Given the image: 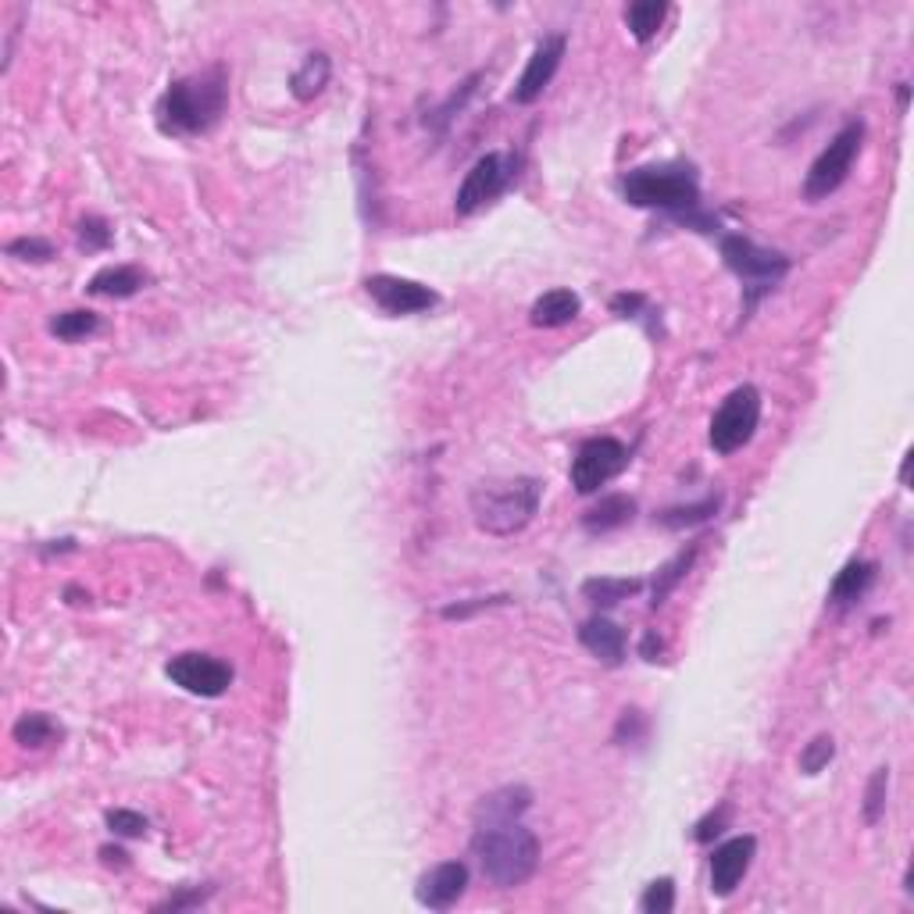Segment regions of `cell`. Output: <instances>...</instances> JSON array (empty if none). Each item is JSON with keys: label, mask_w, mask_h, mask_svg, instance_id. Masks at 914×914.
Here are the masks:
<instances>
[{"label": "cell", "mask_w": 914, "mask_h": 914, "mask_svg": "<svg viewBox=\"0 0 914 914\" xmlns=\"http://www.w3.org/2000/svg\"><path fill=\"white\" fill-rule=\"evenodd\" d=\"M639 911H647V914H671L676 911V882L654 879L647 885V893L639 896Z\"/></svg>", "instance_id": "30"}, {"label": "cell", "mask_w": 914, "mask_h": 914, "mask_svg": "<svg viewBox=\"0 0 914 914\" xmlns=\"http://www.w3.org/2000/svg\"><path fill=\"white\" fill-rule=\"evenodd\" d=\"M757 854V839L754 836H736L714 847L711 854V893L714 896H733L736 885L743 882V876L750 871Z\"/></svg>", "instance_id": "13"}, {"label": "cell", "mask_w": 914, "mask_h": 914, "mask_svg": "<svg viewBox=\"0 0 914 914\" xmlns=\"http://www.w3.org/2000/svg\"><path fill=\"white\" fill-rule=\"evenodd\" d=\"M465 890H468V865L465 861H443V865H433L419 879L414 896H419V904L428 907V911H450L457 900L465 896Z\"/></svg>", "instance_id": "14"}, {"label": "cell", "mask_w": 914, "mask_h": 914, "mask_svg": "<svg viewBox=\"0 0 914 914\" xmlns=\"http://www.w3.org/2000/svg\"><path fill=\"white\" fill-rule=\"evenodd\" d=\"M722 508V497L714 493V497H704L700 504H690V508H668L657 514V522H661L665 528H690V525H700V522H707L711 514H718Z\"/></svg>", "instance_id": "26"}, {"label": "cell", "mask_w": 914, "mask_h": 914, "mask_svg": "<svg viewBox=\"0 0 914 914\" xmlns=\"http://www.w3.org/2000/svg\"><path fill=\"white\" fill-rule=\"evenodd\" d=\"M543 497V482L533 476L522 479H493L479 482L471 490V519L482 528L486 536H514L536 519Z\"/></svg>", "instance_id": "3"}, {"label": "cell", "mask_w": 914, "mask_h": 914, "mask_svg": "<svg viewBox=\"0 0 914 914\" xmlns=\"http://www.w3.org/2000/svg\"><path fill=\"white\" fill-rule=\"evenodd\" d=\"M639 590H643V579H608V576H600V579L582 582V597L597 608H614V604H622V600L636 597Z\"/></svg>", "instance_id": "24"}, {"label": "cell", "mask_w": 914, "mask_h": 914, "mask_svg": "<svg viewBox=\"0 0 914 914\" xmlns=\"http://www.w3.org/2000/svg\"><path fill=\"white\" fill-rule=\"evenodd\" d=\"M228 108V76L222 65L176 79L157 100V129L168 136H200Z\"/></svg>", "instance_id": "1"}, {"label": "cell", "mask_w": 914, "mask_h": 914, "mask_svg": "<svg viewBox=\"0 0 914 914\" xmlns=\"http://www.w3.org/2000/svg\"><path fill=\"white\" fill-rule=\"evenodd\" d=\"M622 197L633 208H657L671 211L676 219H690V211L700 204V182L690 165H647L625 171Z\"/></svg>", "instance_id": "4"}, {"label": "cell", "mask_w": 914, "mask_h": 914, "mask_svg": "<svg viewBox=\"0 0 914 914\" xmlns=\"http://www.w3.org/2000/svg\"><path fill=\"white\" fill-rule=\"evenodd\" d=\"M879 579V565L876 561H850V565H843V571L833 579V586H828V604L833 608H850L857 604L871 586H876Z\"/></svg>", "instance_id": "16"}, {"label": "cell", "mask_w": 914, "mask_h": 914, "mask_svg": "<svg viewBox=\"0 0 914 914\" xmlns=\"http://www.w3.org/2000/svg\"><path fill=\"white\" fill-rule=\"evenodd\" d=\"M57 736L62 733H57V725L51 722V714H43V711H29L14 722V743H22L29 750L47 747V743H54Z\"/></svg>", "instance_id": "25"}, {"label": "cell", "mask_w": 914, "mask_h": 914, "mask_svg": "<svg viewBox=\"0 0 914 914\" xmlns=\"http://www.w3.org/2000/svg\"><path fill=\"white\" fill-rule=\"evenodd\" d=\"M111 243V228L104 219H97V214H90V219H82L79 222V247L82 250H104Z\"/></svg>", "instance_id": "33"}, {"label": "cell", "mask_w": 914, "mask_h": 914, "mask_svg": "<svg viewBox=\"0 0 914 914\" xmlns=\"http://www.w3.org/2000/svg\"><path fill=\"white\" fill-rule=\"evenodd\" d=\"M861 143H865V122L854 119L839 129L833 136V143L814 157V165L804 179V197L807 200H825L828 193H836L843 182H847L850 168L857 161V154H861Z\"/></svg>", "instance_id": "7"}, {"label": "cell", "mask_w": 914, "mask_h": 914, "mask_svg": "<svg viewBox=\"0 0 914 914\" xmlns=\"http://www.w3.org/2000/svg\"><path fill=\"white\" fill-rule=\"evenodd\" d=\"M582 311V300L576 290H547L543 297H536L533 311H528V322L536 328H561L568 322H576Z\"/></svg>", "instance_id": "17"}, {"label": "cell", "mask_w": 914, "mask_h": 914, "mask_svg": "<svg viewBox=\"0 0 914 914\" xmlns=\"http://www.w3.org/2000/svg\"><path fill=\"white\" fill-rule=\"evenodd\" d=\"M628 468V447L614 436H593L571 457V486L582 497H593L600 486L618 479Z\"/></svg>", "instance_id": "9"}, {"label": "cell", "mask_w": 914, "mask_h": 914, "mask_svg": "<svg viewBox=\"0 0 914 914\" xmlns=\"http://www.w3.org/2000/svg\"><path fill=\"white\" fill-rule=\"evenodd\" d=\"M328 76H333V62H328V54L314 51L290 76V93L300 100V104H308V100H314L328 86Z\"/></svg>", "instance_id": "21"}, {"label": "cell", "mask_w": 914, "mask_h": 914, "mask_svg": "<svg viewBox=\"0 0 914 914\" xmlns=\"http://www.w3.org/2000/svg\"><path fill=\"white\" fill-rule=\"evenodd\" d=\"M100 857H104L108 868H125V857H129V854H125L122 847H104V850H100Z\"/></svg>", "instance_id": "39"}, {"label": "cell", "mask_w": 914, "mask_h": 914, "mask_svg": "<svg viewBox=\"0 0 914 914\" xmlns=\"http://www.w3.org/2000/svg\"><path fill=\"white\" fill-rule=\"evenodd\" d=\"M643 308V297L639 293H618L611 300V311L622 314V319H636V311Z\"/></svg>", "instance_id": "37"}, {"label": "cell", "mask_w": 914, "mask_h": 914, "mask_svg": "<svg viewBox=\"0 0 914 914\" xmlns=\"http://www.w3.org/2000/svg\"><path fill=\"white\" fill-rule=\"evenodd\" d=\"M722 257H725V265L733 268L739 279L750 282V293H747V304H743V314H750V308L757 304V297L768 293L771 286H776L785 276V271H790V257L779 254V250L757 247L754 239L739 236V233L722 236Z\"/></svg>", "instance_id": "6"}, {"label": "cell", "mask_w": 914, "mask_h": 914, "mask_svg": "<svg viewBox=\"0 0 914 914\" xmlns=\"http://www.w3.org/2000/svg\"><path fill=\"white\" fill-rule=\"evenodd\" d=\"M833 757H836V739L828 733L814 736L804 747V754H800V771H804V776H818L822 768H828Z\"/></svg>", "instance_id": "28"}, {"label": "cell", "mask_w": 914, "mask_h": 914, "mask_svg": "<svg viewBox=\"0 0 914 914\" xmlns=\"http://www.w3.org/2000/svg\"><path fill=\"white\" fill-rule=\"evenodd\" d=\"M885 793H890V768H876L865 790V822L876 825L885 814Z\"/></svg>", "instance_id": "29"}, {"label": "cell", "mask_w": 914, "mask_h": 914, "mask_svg": "<svg viewBox=\"0 0 914 914\" xmlns=\"http://www.w3.org/2000/svg\"><path fill=\"white\" fill-rule=\"evenodd\" d=\"M757 425H761V390L750 382H743L722 400V408L714 411V419H711L707 439H711L714 454L728 457V454L743 450L754 439Z\"/></svg>", "instance_id": "5"}, {"label": "cell", "mask_w": 914, "mask_h": 914, "mask_svg": "<svg viewBox=\"0 0 914 914\" xmlns=\"http://www.w3.org/2000/svg\"><path fill=\"white\" fill-rule=\"evenodd\" d=\"M668 4L665 0H639V4H628L625 8V25H628V33H633L639 43H650L657 36V29L665 25L668 19Z\"/></svg>", "instance_id": "23"}, {"label": "cell", "mask_w": 914, "mask_h": 914, "mask_svg": "<svg viewBox=\"0 0 914 914\" xmlns=\"http://www.w3.org/2000/svg\"><path fill=\"white\" fill-rule=\"evenodd\" d=\"M211 896V885L208 890H182V893H176V896H168V900H161V904H157L154 911H186V907H197V904H204V900Z\"/></svg>", "instance_id": "34"}, {"label": "cell", "mask_w": 914, "mask_h": 914, "mask_svg": "<svg viewBox=\"0 0 914 914\" xmlns=\"http://www.w3.org/2000/svg\"><path fill=\"white\" fill-rule=\"evenodd\" d=\"M97 328H100V319L93 311H62L57 319H51V333L65 343L86 339L90 333H97Z\"/></svg>", "instance_id": "27"}, {"label": "cell", "mask_w": 914, "mask_h": 914, "mask_svg": "<svg viewBox=\"0 0 914 914\" xmlns=\"http://www.w3.org/2000/svg\"><path fill=\"white\" fill-rule=\"evenodd\" d=\"M519 176V157L504 154V151H493V154H482L476 165L468 168L465 182L457 186V200H454V211L468 219V214H476L479 208H486L490 200H497L500 193L508 190Z\"/></svg>", "instance_id": "8"}, {"label": "cell", "mask_w": 914, "mask_h": 914, "mask_svg": "<svg viewBox=\"0 0 914 914\" xmlns=\"http://www.w3.org/2000/svg\"><path fill=\"white\" fill-rule=\"evenodd\" d=\"M108 828H111L114 836L136 839V836L147 833V818H143V814H136V811L119 807V811H108Z\"/></svg>", "instance_id": "32"}, {"label": "cell", "mask_w": 914, "mask_h": 914, "mask_svg": "<svg viewBox=\"0 0 914 914\" xmlns=\"http://www.w3.org/2000/svg\"><path fill=\"white\" fill-rule=\"evenodd\" d=\"M633 514H636L633 497L611 493V497H600V504H593L582 514V525L590 528V533H611V528H622L633 522Z\"/></svg>", "instance_id": "20"}, {"label": "cell", "mask_w": 914, "mask_h": 914, "mask_svg": "<svg viewBox=\"0 0 914 914\" xmlns=\"http://www.w3.org/2000/svg\"><path fill=\"white\" fill-rule=\"evenodd\" d=\"M143 282H147V276H143L140 268H133V265H111V268H100L86 290H90L93 297L125 300V297H136L143 290Z\"/></svg>", "instance_id": "19"}, {"label": "cell", "mask_w": 914, "mask_h": 914, "mask_svg": "<svg viewBox=\"0 0 914 914\" xmlns=\"http://www.w3.org/2000/svg\"><path fill=\"white\" fill-rule=\"evenodd\" d=\"M896 97H900V108H907V100H911V86H907V82H900Z\"/></svg>", "instance_id": "40"}, {"label": "cell", "mask_w": 914, "mask_h": 914, "mask_svg": "<svg viewBox=\"0 0 914 914\" xmlns=\"http://www.w3.org/2000/svg\"><path fill=\"white\" fill-rule=\"evenodd\" d=\"M639 654L647 657V661H661V654H665V643L657 639V633H647L639 643Z\"/></svg>", "instance_id": "38"}, {"label": "cell", "mask_w": 914, "mask_h": 914, "mask_svg": "<svg viewBox=\"0 0 914 914\" xmlns=\"http://www.w3.org/2000/svg\"><path fill=\"white\" fill-rule=\"evenodd\" d=\"M471 857L479 861L482 876L500 890H514L533 879L539 865V839L522 818L508 822H476L471 833Z\"/></svg>", "instance_id": "2"}, {"label": "cell", "mask_w": 914, "mask_h": 914, "mask_svg": "<svg viewBox=\"0 0 914 914\" xmlns=\"http://www.w3.org/2000/svg\"><path fill=\"white\" fill-rule=\"evenodd\" d=\"M165 671L179 690L193 693V696H222L228 686H233V668H228L225 661H219V657L197 654V650L171 657V661L165 665Z\"/></svg>", "instance_id": "10"}, {"label": "cell", "mask_w": 914, "mask_h": 914, "mask_svg": "<svg viewBox=\"0 0 914 914\" xmlns=\"http://www.w3.org/2000/svg\"><path fill=\"white\" fill-rule=\"evenodd\" d=\"M696 554H700V547L696 543H690V547L686 550H679L676 557H671V561H665L661 568H657V576H654V590H650V608L657 611L665 604V600L671 597V590H676V586L690 576V568H693V561H696Z\"/></svg>", "instance_id": "22"}, {"label": "cell", "mask_w": 914, "mask_h": 914, "mask_svg": "<svg viewBox=\"0 0 914 914\" xmlns=\"http://www.w3.org/2000/svg\"><path fill=\"white\" fill-rule=\"evenodd\" d=\"M365 290L386 314H419V311L436 308V300H439L428 286L414 282V279H400V276H368Z\"/></svg>", "instance_id": "12"}, {"label": "cell", "mask_w": 914, "mask_h": 914, "mask_svg": "<svg viewBox=\"0 0 914 914\" xmlns=\"http://www.w3.org/2000/svg\"><path fill=\"white\" fill-rule=\"evenodd\" d=\"M533 807V793L525 785H504V790H493L490 796H482L476 804V822H508V818H522V814Z\"/></svg>", "instance_id": "18"}, {"label": "cell", "mask_w": 914, "mask_h": 914, "mask_svg": "<svg viewBox=\"0 0 914 914\" xmlns=\"http://www.w3.org/2000/svg\"><path fill=\"white\" fill-rule=\"evenodd\" d=\"M579 643L608 668H618L625 661V628L614 625L611 618H600V614L586 618L579 628Z\"/></svg>", "instance_id": "15"}, {"label": "cell", "mask_w": 914, "mask_h": 914, "mask_svg": "<svg viewBox=\"0 0 914 914\" xmlns=\"http://www.w3.org/2000/svg\"><path fill=\"white\" fill-rule=\"evenodd\" d=\"M8 254L11 257H22V261H51L54 257V243L51 239H40V236H19L8 243Z\"/></svg>", "instance_id": "31"}, {"label": "cell", "mask_w": 914, "mask_h": 914, "mask_svg": "<svg viewBox=\"0 0 914 914\" xmlns=\"http://www.w3.org/2000/svg\"><path fill=\"white\" fill-rule=\"evenodd\" d=\"M508 597H479V600H468V604H450V608H443V618H468V614H476V611H486V608H493V604H504Z\"/></svg>", "instance_id": "36"}, {"label": "cell", "mask_w": 914, "mask_h": 914, "mask_svg": "<svg viewBox=\"0 0 914 914\" xmlns=\"http://www.w3.org/2000/svg\"><path fill=\"white\" fill-rule=\"evenodd\" d=\"M725 822H728V807L722 804L718 811H711L707 818H700V822H696V833H693V836H696V843H711V839L718 836L722 828H725Z\"/></svg>", "instance_id": "35"}, {"label": "cell", "mask_w": 914, "mask_h": 914, "mask_svg": "<svg viewBox=\"0 0 914 914\" xmlns=\"http://www.w3.org/2000/svg\"><path fill=\"white\" fill-rule=\"evenodd\" d=\"M565 47H568V40L561 33L543 36L536 43V51H533V57H528L522 79H519V86H514V93H511L514 104H522V108L525 104H536V100L543 97V90H547V86L554 82L557 68H561Z\"/></svg>", "instance_id": "11"}]
</instances>
